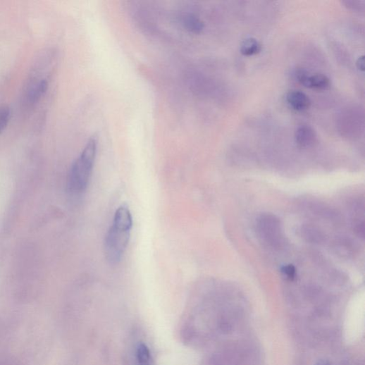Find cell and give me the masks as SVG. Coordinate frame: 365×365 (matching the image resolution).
<instances>
[{
	"mask_svg": "<svg viewBox=\"0 0 365 365\" xmlns=\"http://www.w3.org/2000/svg\"><path fill=\"white\" fill-rule=\"evenodd\" d=\"M133 220L127 205L116 210L113 224L108 230L104 241V254L111 264H118L123 259L130 238Z\"/></svg>",
	"mask_w": 365,
	"mask_h": 365,
	"instance_id": "6da1fadb",
	"label": "cell"
},
{
	"mask_svg": "<svg viewBox=\"0 0 365 365\" xmlns=\"http://www.w3.org/2000/svg\"><path fill=\"white\" fill-rule=\"evenodd\" d=\"M97 152V140L92 137L72 166L68 187L75 195L83 194L87 189Z\"/></svg>",
	"mask_w": 365,
	"mask_h": 365,
	"instance_id": "7a4b0ae2",
	"label": "cell"
},
{
	"mask_svg": "<svg viewBox=\"0 0 365 365\" xmlns=\"http://www.w3.org/2000/svg\"><path fill=\"white\" fill-rule=\"evenodd\" d=\"M35 69L32 77L28 80L25 92V101L27 105L37 104L45 94L49 87V73L47 69H42V59Z\"/></svg>",
	"mask_w": 365,
	"mask_h": 365,
	"instance_id": "3957f363",
	"label": "cell"
},
{
	"mask_svg": "<svg viewBox=\"0 0 365 365\" xmlns=\"http://www.w3.org/2000/svg\"><path fill=\"white\" fill-rule=\"evenodd\" d=\"M258 230L262 239L272 247L281 245L283 235L280 222L275 216L265 214L258 221Z\"/></svg>",
	"mask_w": 365,
	"mask_h": 365,
	"instance_id": "277c9868",
	"label": "cell"
},
{
	"mask_svg": "<svg viewBox=\"0 0 365 365\" xmlns=\"http://www.w3.org/2000/svg\"><path fill=\"white\" fill-rule=\"evenodd\" d=\"M295 140L298 147L307 149L313 147L316 142V133L311 126L302 125L297 128Z\"/></svg>",
	"mask_w": 365,
	"mask_h": 365,
	"instance_id": "5b68a950",
	"label": "cell"
},
{
	"mask_svg": "<svg viewBox=\"0 0 365 365\" xmlns=\"http://www.w3.org/2000/svg\"><path fill=\"white\" fill-rule=\"evenodd\" d=\"M286 101L293 110L306 111L311 107V101L308 95L298 90H292L286 94Z\"/></svg>",
	"mask_w": 365,
	"mask_h": 365,
	"instance_id": "8992f818",
	"label": "cell"
},
{
	"mask_svg": "<svg viewBox=\"0 0 365 365\" xmlns=\"http://www.w3.org/2000/svg\"><path fill=\"white\" fill-rule=\"evenodd\" d=\"M178 18L181 26L190 33L200 34L205 27L203 21L193 13H184Z\"/></svg>",
	"mask_w": 365,
	"mask_h": 365,
	"instance_id": "52a82bcc",
	"label": "cell"
},
{
	"mask_svg": "<svg viewBox=\"0 0 365 365\" xmlns=\"http://www.w3.org/2000/svg\"><path fill=\"white\" fill-rule=\"evenodd\" d=\"M330 87V79L323 74L310 75L305 85L307 88L319 91L328 90Z\"/></svg>",
	"mask_w": 365,
	"mask_h": 365,
	"instance_id": "ba28073f",
	"label": "cell"
},
{
	"mask_svg": "<svg viewBox=\"0 0 365 365\" xmlns=\"http://www.w3.org/2000/svg\"><path fill=\"white\" fill-rule=\"evenodd\" d=\"M261 49V44L257 39L248 38L242 42L240 51L243 56H252L259 54Z\"/></svg>",
	"mask_w": 365,
	"mask_h": 365,
	"instance_id": "9c48e42d",
	"label": "cell"
},
{
	"mask_svg": "<svg viewBox=\"0 0 365 365\" xmlns=\"http://www.w3.org/2000/svg\"><path fill=\"white\" fill-rule=\"evenodd\" d=\"M136 359L137 365H154L150 349L143 342L137 346Z\"/></svg>",
	"mask_w": 365,
	"mask_h": 365,
	"instance_id": "30bf717a",
	"label": "cell"
},
{
	"mask_svg": "<svg viewBox=\"0 0 365 365\" xmlns=\"http://www.w3.org/2000/svg\"><path fill=\"white\" fill-rule=\"evenodd\" d=\"M304 237L312 242H321L323 237L322 233L317 228L307 225L302 229Z\"/></svg>",
	"mask_w": 365,
	"mask_h": 365,
	"instance_id": "8fae6325",
	"label": "cell"
},
{
	"mask_svg": "<svg viewBox=\"0 0 365 365\" xmlns=\"http://www.w3.org/2000/svg\"><path fill=\"white\" fill-rule=\"evenodd\" d=\"M11 118V110L7 106H0V135H1L8 127Z\"/></svg>",
	"mask_w": 365,
	"mask_h": 365,
	"instance_id": "7c38bea8",
	"label": "cell"
},
{
	"mask_svg": "<svg viewBox=\"0 0 365 365\" xmlns=\"http://www.w3.org/2000/svg\"><path fill=\"white\" fill-rule=\"evenodd\" d=\"M281 272L284 277L290 281L294 280L297 276L296 268L293 265L291 264L283 266L281 268Z\"/></svg>",
	"mask_w": 365,
	"mask_h": 365,
	"instance_id": "4fadbf2b",
	"label": "cell"
},
{
	"mask_svg": "<svg viewBox=\"0 0 365 365\" xmlns=\"http://www.w3.org/2000/svg\"><path fill=\"white\" fill-rule=\"evenodd\" d=\"M344 4L347 8L352 11H364V6H361L359 1H346Z\"/></svg>",
	"mask_w": 365,
	"mask_h": 365,
	"instance_id": "5bb4252c",
	"label": "cell"
},
{
	"mask_svg": "<svg viewBox=\"0 0 365 365\" xmlns=\"http://www.w3.org/2000/svg\"><path fill=\"white\" fill-rule=\"evenodd\" d=\"M357 68L361 72L364 71V56H361L357 61Z\"/></svg>",
	"mask_w": 365,
	"mask_h": 365,
	"instance_id": "9a60e30c",
	"label": "cell"
},
{
	"mask_svg": "<svg viewBox=\"0 0 365 365\" xmlns=\"http://www.w3.org/2000/svg\"><path fill=\"white\" fill-rule=\"evenodd\" d=\"M320 365H327V364H321Z\"/></svg>",
	"mask_w": 365,
	"mask_h": 365,
	"instance_id": "2e32d148",
	"label": "cell"
}]
</instances>
